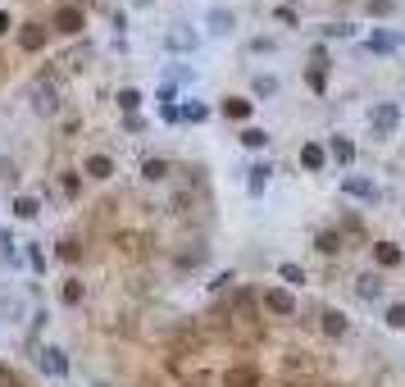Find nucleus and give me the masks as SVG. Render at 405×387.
I'll use <instances>...</instances> for the list:
<instances>
[{"label":"nucleus","instance_id":"obj_7","mask_svg":"<svg viewBox=\"0 0 405 387\" xmlns=\"http://www.w3.org/2000/svg\"><path fill=\"white\" fill-rule=\"evenodd\" d=\"M278 91H283V77L278 73H251V105H260V100H278Z\"/></svg>","mask_w":405,"mask_h":387},{"label":"nucleus","instance_id":"obj_29","mask_svg":"<svg viewBox=\"0 0 405 387\" xmlns=\"http://www.w3.org/2000/svg\"><path fill=\"white\" fill-rule=\"evenodd\" d=\"M305 82H310V91H319V96H323V91H328V68H310V73H305Z\"/></svg>","mask_w":405,"mask_h":387},{"label":"nucleus","instance_id":"obj_37","mask_svg":"<svg viewBox=\"0 0 405 387\" xmlns=\"http://www.w3.org/2000/svg\"><path fill=\"white\" fill-rule=\"evenodd\" d=\"M160 119H164V123H178V105H173V100H169V105H160Z\"/></svg>","mask_w":405,"mask_h":387},{"label":"nucleus","instance_id":"obj_34","mask_svg":"<svg viewBox=\"0 0 405 387\" xmlns=\"http://www.w3.org/2000/svg\"><path fill=\"white\" fill-rule=\"evenodd\" d=\"M28 265H32V274H46V255L37 246H28Z\"/></svg>","mask_w":405,"mask_h":387},{"label":"nucleus","instance_id":"obj_5","mask_svg":"<svg viewBox=\"0 0 405 387\" xmlns=\"http://www.w3.org/2000/svg\"><path fill=\"white\" fill-rule=\"evenodd\" d=\"M82 173H87L91 182H110V178L119 173V164H114L110 151H87L82 155Z\"/></svg>","mask_w":405,"mask_h":387},{"label":"nucleus","instance_id":"obj_36","mask_svg":"<svg viewBox=\"0 0 405 387\" xmlns=\"http://www.w3.org/2000/svg\"><path fill=\"white\" fill-rule=\"evenodd\" d=\"M10 32H14V14L0 10V37H10Z\"/></svg>","mask_w":405,"mask_h":387},{"label":"nucleus","instance_id":"obj_15","mask_svg":"<svg viewBox=\"0 0 405 387\" xmlns=\"http://www.w3.org/2000/svg\"><path fill=\"white\" fill-rule=\"evenodd\" d=\"M301 164H305L310 173H319V169L328 164V151H323L319 142H301Z\"/></svg>","mask_w":405,"mask_h":387},{"label":"nucleus","instance_id":"obj_12","mask_svg":"<svg viewBox=\"0 0 405 387\" xmlns=\"http://www.w3.org/2000/svg\"><path fill=\"white\" fill-rule=\"evenodd\" d=\"M219 114H223V119H241V123H246L255 114V105H251V96H223Z\"/></svg>","mask_w":405,"mask_h":387},{"label":"nucleus","instance_id":"obj_14","mask_svg":"<svg viewBox=\"0 0 405 387\" xmlns=\"http://www.w3.org/2000/svg\"><path fill=\"white\" fill-rule=\"evenodd\" d=\"M401 260H405V255H401V246H396V242H373V265H378V269H396Z\"/></svg>","mask_w":405,"mask_h":387},{"label":"nucleus","instance_id":"obj_38","mask_svg":"<svg viewBox=\"0 0 405 387\" xmlns=\"http://www.w3.org/2000/svg\"><path fill=\"white\" fill-rule=\"evenodd\" d=\"M274 19H278V23H296V10H287V5H278V10H274Z\"/></svg>","mask_w":405,"mask_h":387},{"label":"nucleus","instance_id":"obj_25","mask_svg":"<svg viewBox=\"0 0 405 387\" xmlns=\"http://www.w3.org/2000/svg\"><path fill=\"white\" fill-rule=\"evenodd\" d=\"M383 319H387V328H396V332H405V301H392V305L383 310Z\"/></svg>","mask_w":405,"mask_h":387},{"label":"nucleus","instance_id":"obj_20","mask_svg":"<svg viewBox=\"0 0 405 387\" xmlns=\"http://www.w3.org/2000/svg\"><path fill=\"white\" fill-rule=\"evenodd\" d=\"M278 278H283V287H301V283H305V269L283 260V265H278Z\"/></svg>","mask_w":405,"mask_h":387},{"label":"nucleus","instance_id":"obj_22","mask_svg":"<svg viewBox=\"0 0 405 387\" xmlns=\"http://www.w3.org/2000/svg\"><path fill=\"white\" fill-rule=\"evenodd\" d=\"M114 100H119V110H123V114H137V110H142V91H137V87H123Z\"/></svg>","mask_w":405,"mask_h":387},{"label":"nucleus","instance_id":"obj_4","mask_svg":"<svg viewBox=\"0 0 405 387\" xmlns=\"http://www.w3.org/2000/svg\"><path fill=\"white\" fill-rule=\"evenodd\" d=\"M369 123H373L378 137H392L396 128H401V105H396V100H378V105L369 110Z\"/></svg>","mask_w":405,"mask_h":387},{"label":"nucleus","instance_id":"obj_33","mask_svg":"<svg viewBox=\"0 0 405 387\" xmlns=\"http://www.w3.org/2000/svg\"><path fill=\"white\" fill-rule=\"evenodd\" d=\"M323 37H355V23H332V28H323Z\"/></svg>","mask_w":405,"mask_h":387},{"label":"nucleus","instance_id":"obj_30","mask_svg":"<svg viewBox=\"0 0 405 387\" xmlns=\"http://www.w3.org/2000/svg\"><path fill=\"white\" fill-rule=\"evenodd\" d=\"M59 301H64V305H77V301H82V283H77V278H68L64 292H59Z\"/></svg>","mask_w":405,"mask_h":387},{"label":"nucleus","instance_id":"obj_16","mask_svg":"<svg viewBox=\"0 0 405 387\" xmlns=\"http://www.w3.org/2000/svg\"><path fill=\"white\" fill-rule=\"evenodd\" d=\"M364 46H369L373 55H392V50H396V37L387 32V28H373V32L364 37Z\"/></svg>","mask_w":405,"mask_h":387},{"label":"nucleus","instance_id":"obj_23","mask_svg":"<svg viewBox=\"0 0 405 387\" xmlns=\"http://www.w3.org/2000/svg\"><path fill=\"white\" fill-rule=\"evenodd\" d=\"M314 246H319V251H323V255H337V251H341V232L323 228V232H319V237H314Z\"/></svg>","mask_w":405,"mask_h":387},{"label":"nucleus","instance_id":"obj_8","mask_svg":"<svg viewBox=\"0 0 405 387\" xmlns=\"http://www.w3.org/2000/svg\"><path fill=\"white\" fill-rule=\"evenodd\" d=\"M82 23H87V14L77 10V5H55V19H50L55 32H82Z\"/></svg>","mask_w":405,"mask_h":387},{"label":"nucleus","instance_id":"obj_19","mask_svg":"<svg viewBox=\"0 0 405 387\" xmlns=\"http://www.w3.org/2000/svg\"><path fill=\"white\" fill-rule=\"evenodd\" d=\"M10 210H14V219H37V214H41V200L37 196H14Z\"/></svg>","mask_w":405,"mask_h":387},{"label":"nucleus","instance_id":"obj_18","mask_svg":"<svg viewBox=\"0 0 405 387\" xmlns=\"http://www.w3.org/2000/svg\"><path fill=\"white\" fill-rule=\"evenodd\" d=\"M323 332H328V337H346V332H350V319L341 314V310H323Z\"/></svg>","mask_w":405,"mask_h":387},{"label":"nucleus","instance_id":"obj_2","mask_svg":"<svg viewBox=\"0 0 405 387\" xmlns=\"http://www.w3.org/2000/svg\"><path fill=\"white\" fill-rule=\"evenodd\" d=\"M260 305L274 314V319H292L296 310H301V301L292 296V287H278V283H269V287L260 292Z\"/></svg>","mask_w":405,"mask_h":387},{"label":"nucleus","instance_id":"obj_31","mask_svg":"<svg viewBox=\"0 0 405 387\" xmlns=\"http://www.w3.org/2000/svg\"><path fill=\"white\" fill-rule=\"evenodd\" d=\"M364 10H369L373 19H387V14H396V0H369Z\"/></svg>","mask_w":405,"mask_h":387},{"label":"nucleus","instance_id":"obj_32","mask_svg":"<svg viewBox=\"0 0 405 387\" xmlns=\"http://www.w3.org/2000/svg\"><path fill=\"white\" fill-rule=\"evenodd\" d=\"M0 182H19V164H14V160H0Z\"/></svg>","mask_w":405,"mask_h":387},{"label":"nucleus","instance_id":"obj_24","mask_svg":"<svg viewBox=\"0 0 405 387\" xmlns=\"http://www.w3.org/2000/svg\"><path fill=\"white\" fill-rule=\"evenodd\" d=\"M142 178H146V182H164V178H169V160H146Z\"/></svg>","mask_w":405,"mask_h":387},{"label":"nucleus","instance_id":"obj_1","mask_svg":"<svg viewBox=\"0 0 405 387\" xmlns=\"http://www.w3.org/2000/svg\"><path fill=\"white\" fill-rule=\"evenodd\" d=\"M200 28H205L214 41H232V37H237V14H232L228 5H209V10L200 14Z\"/></svg>","mask_w":405,"mask_h":387},{"label":"nucleus","instance_id":"obj_17","mask_svg":"<svg viewBox=\"0 0 405 387\" xmlns=\"http://www.w3.org/2000/svg\"><path fill=\"white\" fill-rule=\"evenodd\" d=\"M209 119V105H200V100H182L178 105V123H205Z\"/></svg>","mask_w":405,"mask_h":387},{"label":"nucleus","instance_id":"obj_21","mask_svg":"<svg viewBox=\"0 0 405 387\" xmlns=\"http://www.w3.org/2000/svg\"><path fill=\"white\" fill-rule=\"evenodd\" d=\"M19 46H23V50H41V46H46V28H37V23H32V28H23Z\"/></svg>","mask_w":405,"mask_h":387},{"label":"nucleus","instance_id":"obj_11","mask_svg":"<svg viewBox=\"0 0 405 387\" xmlns=\"http://www.w3.org/2000/svg\"><path fill=\"white\" fill-rule=\"evenodd\" d=\"M41 369L50 378H68V355L59 346H41Z\"/></svg>","mask_w":405,"mask_h":387},{"label":"nucleus","instance_id":"obj_35","mask_svg":"<svg viewBox=\"0 0 405 387\" xmlns=\"http://www.w3.org/2000/svg\"><path fill=\"white\" fill-rule=\"evenodd\" d=\"M123 128H128V133H142L146 119H142V114H128V119H123Z\"/></svg>","mask_w":405,"mask_h":387},{"label":"nucleus","instance_id":"obj_6","mask_svg":"<svg viewBox=\"0 0 405 387\" xmlns=\"http://www.w3.org/2000/svg\"><path fill=\"white\" fill-rule=\"evenodd\" d=\"M341 191H346V196H355V200H364V205H378V200H383V187H378L373 178H360V173H346V178H341Z\"/></svg>","mask_w":405,"mask_h":387},{"label":"nucleus","instance_id":"obj_39","mask_svg":"<svg viewBox=\"0 0 405 387\" xmlns=\"http://www.w3.org/2000/svg\"><path fill=\"white\" fill-rule=\"evenodd\" d=\"M396 46H405V37H396Z\"/></svg>","mask_w":405,"mask_h":387},{"label":"nucleus","instance_id":"obj_9","mask_svg":"<svg viewBox=\"0 0 405 387\" xmlns=\"http://www.w3.org/2000/svg\"><path fill=\"white\" fill-rule=\"evenodd\" d=\"M246 191H251V200H260L264 191H269V182H274V164H269V160H260V164H251L246 169Z\"/></svg>","mask_w":405,"mask_h":387},{"label":"nucleus","instance_id":"obj_3","mask_svg":"<svg viewBox=\"0 0 405 387\" xmlns=\"http://www.w3.org/2000/svg\"><path fill=\"white\" fill-rule=\"evenodd\" d=\"M164 50L169 55H196L200 50V32L196 28H187V23H173L164 32Z\"/></svg>","mask_w":405,"mask_h":387},{"label":"nucleus","instance_id":"obj_27","mask_svg":"<svg viewBox=\"0 0 405 387\" xmlns=\"http://www.w3.org/2000/svg\"><path fill=\"white\" fill-rule=\"evenodd\" d=\"M55 110H59L55 91H50V87H37V114H55Z\"/></svg>","mask_w":405,"mask_h":387},{"label":"nucleus","instance_id":"obj_28","mask_svg":"<svg viewBox=\"0 0 405 387\" xmlns=\"http://www.w3.org/2000/svg\"><path fill=\"white\" fill-rule=\"evenodd\" d=\"M246 50H251V55H274L278 41H274V37H251V41H246Z\"/></svg>","mask_w":405,"mask_h":387},{"label":"nucleus","instance_id":"obj_13","mask_svg":"<svg viewBox=\"0 0 405 387\" xmlns=\"http://www.w3.org/2000/svg\"><path fill=\"white\" fill-rule=\"evenodd\" d=\"M328 160H332V164H341V169H350V164H355V142H350V137H332V142H328Z\"/></svg>","mask_w":405,"mask_h":387},{"label":"nucleus","instance_id":"obj_26","mask_svg":"<svg viewBox=\"0 0 405 387\" xmlns=\"http://www.w3.org/2000/svg\"><path fill=\"white\" fill-rule=\"evenodd\" d=\"M241 146H251V151H264V146H269V133H264V128H241Z\"/></svg>","mask_w":405,"mask_h":387},{"label":"nucleus","instance_id":"obj_10","mask_svg":"<svg viewBox=\"0 0 405 387\" xmlns=\"http://www.w3.org/2000/svg\"><path fill=\"white\" fill-rule=\"evenodd\" d=\"M355 296L369 301V305H373V301H383L387 296V278L383 274H360V278H355Z\"/></svg>","mask_w":405,"mask_h":387}]
</instances>
